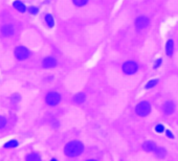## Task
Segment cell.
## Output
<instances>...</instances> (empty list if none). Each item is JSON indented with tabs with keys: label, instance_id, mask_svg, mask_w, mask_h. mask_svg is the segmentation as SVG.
Instances as JSON below:
<instances>
[{
	"label": "cell",
	"instance_id": "cell-23",
	"mask_svg": "<svg viewBox=\"0 0 178 161\" xmlns=\"http://www.w3.org/2000/svg\"><path fill=\"white\" fill-rule=\"evenodd\" d=\"M165 133H167V136H168V137H170V138H174V135L171 133V131H169V130H167V131H165Z\"/></svg>",
	"mask_w": 178,
	"mask_h": 161
},
{
	"label": "cell",
	"instance_id": "cell-1",
	"mask_svg": "<svg viewBox=\"0 0 178 161\" xmlns=\"http://www.w3.org/2000/svg\"><path fill=\"white\" fill-rule=\"evenodd\" d=\"M84 151V146L81 141H78V140H73L70 141L65 146L64 148V154L67 157H71V158H75L78 157L83 153Z\"/></svg>",
	"mask_w": 178,
	"mask_h": 161
},
{
	"label": "cell",
	"instance_id": "cell-2",
	"mask_svg": "<svg viewBox=\"0 0 178 161\" xmlns=\"http://www.w3.org/2000/svg\"><path fill=\"white\" fill-rule=\"evenodd\" d=\"M61 101V95L59 94L58 92H55V91H52V92H48L45 96V103L47 104L48 106H57Z\"/></svg>",
	"mask_w": 178,
	"mask_h": 161
},
{
	"label": "cell",
	"instance_id": "cell-22",
	"mask_svg": "<svg viewBox=\"0 0 178 161\" xmlns=\"http://www.w3.org/2000/svg\"><path fill=\"white\" fill-rule=\"evenodd\" d=\"M155 131H156L157 133H162V132L165 131V127H163L162 125H157L156 127H155Z\"/></svg>",
	"mask_w": 178,
	"mask_h": 161
},
{
	"label": "cell",
	"instance_id": "cell-21",
	"mask_svg": "<svg viewBox=\"0 0 178 161\" xmlns=\"http://www.w3.org/2000/svg\"><path fill=\"white\" fill-rule=\"evenodd\" d=\"M156 84H157V79H152V81H150V82L146 85V88L150 89V88H152V87H154Z\"/></svg>",
	"mask_w": 178,
	"mask_h": 161
},
{
	"label": "cell",
	"instance_id": "cell-8",
	"mask_svg": "<svg viewBox=\"0 0 178 161\" xmlns=\"http://www.w3.org/2000/svg\"><path fill=\"white\" fill-rule=\"evenodd\" d=\"M56 65L57 60L55 58H52V57H47L42 62V66L44 68H54V67H56Z\"/></svg>",
	"mask_w": 178,
	"mask_h": 161
},
{
	"label": "cell",
	"instance_id": "cell-4",
	"mask_svg": "<svg viewBox=\"0 0 178 161\" xmlns=\"http://www.w3.org/2000/svg\"><path fill=\"white\" fill-rule=\"evenodd\" d=\"M14 54H15V57L17 60L24 61L30 57V50H28L26 47H24V46H17V47L15 48Z\"/></svg>",
	"mask_w": 178,
	"mask_h": 161
},
{
	"label": "cell",
	"instance_id": "cell-25",
	"mask_svg": "<svg viewBox=\"0 0 178 161\" xmlns=\"http://www.w3.org/2000/svg\"><path fill=\"white\" fill-rule=\"evenodd\" d=\"M50 161H58V160H57L56 158H52V160H50Z\"/></svg>",
	"mask_w": 178,
	"mask_h": 161
},
{
	"label": "cell",
	"instance_id": "cell-6",
	"mask_svg": "<svg viewBox=\"0 0 178 161\" xmlns=\"http://www.w3.org/2000/svg\"><path fill=\"white\" fill-rule=\"evenodd\" d=\"M149 22H150L149 21V19L147 17H145V16L138 17L135 21L136 28H137V29H144V28H146L147 26L149 25Z\"/></svg>",
	"mask_w": 178,
	"mask_h": 161
},
{
	"label": "cell",
	"instance_id": "cell-24",
	"mask_svg": "<svg viewBox=\"0 0 178 161\" xmlns=\"http://www.w3.org/2000/svg\"><path fill=\"white\" fill-rule=\"evenodd\" d=\"M160 63H161V60H160V59H159V60H157V61H156V63H155V65H154L155 68H157V67L159 66V64H160Z\"/></svg>",
	"mask_w": 178,
	"mask_h": 161
},
{
	"label": "cell",
	"instance_id": "cell-18",
	"mask_svg": "<svg viewBox=\"0 0 178 161\" xmlns=\"http://www.w3.org/2000/svg\"><path fill=\"white\" fill-rule=\"evenodd\" d=\"M27 12L30 14H32V15H37L39 13V9L37 7H35V5H32V7H30L27 9Z\"/></svg>",
	"mask_w": 178,
	"mask_h": 161
},
{
	"label": "cell",
	"instance_id": "cell-14",
	"mask_svg": "<svg viewBox=\"0 0 178 161\" xmlns=\"http://www.w3.org/2000/svg\"><path fill=\"white\" fill-rule=\"evenodd\" d=\"M154 155L158 159H163L167 156V151L163 148H156V150L154 151Z\"/></svg>",
	"mask_w": 178,
	"mask_h": 161
},
{
	"label": "cell",
	"instance_id": "cell-26",
	"mask_svg": "<svg viewBox=\"0 0 178 161\" xmlns=\"http://www.w3.org/2000/svg\"><path fill=\"white\" fill-rule=\"evenodd\" d=\"M87 161H97V160H93V159H90V160H87Z\"/></svg>",
	"mask_w": 178,
	"mask_h": 161
},
{
	"label": "cell",
	"instance_id": "cell-7",
	"mask_svg": "<svg viewBox=\"0 0 178 161\" xmlns=\"http://www.w3.org/2000/svg\"><path fill=\"white\" fill-rule=\"evenodd\" d=\"M1 34L4 37H12L15 34V28L12 24H4L1 27Z\"/></svg>",
	"mask_w": 178,
	"mask_h": 161
},
{
	"label": "cell",
	"instance_id": "cell-15",
	"mask_svg": "<svg viewBox=\"0 0 178 161\" xmlns=\"http://www.w3.org/2000/svg\"><path fill=\"white\" fill-rule=\"evenodd\" d=\"M45 22H46V24H47L48 27H54L55 21H54V18H52V15H49V14H46V15H45Z\"/></svg>",
	"mask_w": 178,
	"mask_h": 161
},
{
	"label": "cell",
	"instance_id": "cell-13",
	"mask_svg": "<svg viewBox=\"0 0 178 161\" xmlns=\"http://www.w3.org/2000/svg\"><path fill=\"white\" fill-rule=\"evenodd\" d=\"M25 161H42V159L38 153H30L25 157Z\"/></svg>",
	"mask_w": 178,
	"mask_h": 161
},
{
	"label": "cell",
	"instance_id": "cell-20",
	"mask_svg": "<svg viewBox=\"0 0 178 161\" xmlns=\"http://www.w3.org/2000/svg\"><path fill=\"white\" fill-rule=\"evenodd\" d=\"M88 0H73V3H75L77 7H83L87 3Z\"/></svg>",
	"mask_w": 178,
	"mask_h": 161
},
{
	"label": "cell",
	"instance_id": "cell-12",
	"mask_svg": "<svg viewBox=\"0 0 178 161\" xmlns=\"http://www.w3.org/2000/svg\"><path fill=\"white\" fill-rule=\"evenodd\" d=\"M19 146V142L17 139H10L3 144V148L4 149H15Z\"/></svg>",
	"mask_w": 178,
	"mask_h": 161
},
{
	"label": "cell",
	"instance_id": "cell-10",
	"mask_svg": "<svg viewBox=\"0 0 178 161\" xmlns=\"http://www.w3.org/2000/svg\"><path fill=\"white\" fill-rule=\"evenodd\" d=\"M162 110L165 115H171L174 112V110H175V106H174V104L172 103V101H167V103L163 105Z\"/></svg>",
	"mask_w": 178,
	"mask_h": 161
},
{
	"label": "cell",
	"instance_id": "cell-16",
	"mask_svg": "<svg viewBox=\"0 0 178 161\" xmlns=\"http://www.w3.org/2000/svg\"><path fill=\"white\" fill-rule=\"evenodd\" d=\"M85 94L84 93H79V94H77L75 97H73V101H75V104H82L84 101H85Z\"/></svg>",
	"mask_w": 178,
	"mask_h": 161
},
{
	"label": "cell",
	"instance_id": "cell-17",
	"mask_svg": "<svg viewBox=\"0 0 178 161\" xmlns=\"http://www.w3.org/2000/svg\"><path fill=\"white\" fill-rule=\"evenodd\" d=\"M173 48H174V44L172 40H169L167 42V54L169 57H171L173 54Z\"/></svg>",
	"mask_w": 178,
	"mask_h": 161
},
{
	"label": "cell",
	"instance_id": "cell-5",
	"mask_svg": "<svg viewBox=\"0 0 178 161\" xmlns=\"http://www.w3.org/2000/svg\"><path fill=\"white\" fill-rule=\"evenodd\" d=\"M138 69V66L135 62L133 61H128V62L124 63L123 65V71H124L126 74H133L135 73Z\"/></svg>",
	"mask_w": 178,
	"mask_h": 161
},
{
	"label": "cell",
	"instance_id": "cell-19",
	"mask_svg": "<svg viewBox=\"0 0 178 161\" xmlns=\"http://www.w3.org/2000/svg\"><path fill=\"white\" fill-rule=\"evenodd\" d=\"M7 118L4 117V116H2V115H0V130H2L3 128L7 126Z\"/></svg>",
	"mask_w": 178,
	"mask_h": 161
},
{
	"label": "cell",
	"instance_id": "cell-3",
	"mask_svg": "<svg viewBox=\"0 0 178 161\" xmlns=\"http://www.w3.org/2000/svg\"><path fill=\"white\" fill-rule=\"evenodd\" d=\"M135 111L137 113V115L142 116V117H145L147 116L151 111V106L148 101H142L135 108Z\"/></svg>",
	"mask_w": 178,
	"mask_h": 161
},
{
	"label": "cell",
	"instance_id": "cell-9",
	"mask_svg": "<svg viewBox=\"0 0 178 161\" xmlns=\"http://www.w3.org/2000/svg\"><path fill=\"white\" fill-rule=\"evenodd\" d=\"M13 7H15L16 10H17L19 13H25L26 11H27V7H26V5L24 4L22 1H20V0H15L13 2Z\"/></svg>",
	"mask_w": 178,
	"mask_h": 161
},
{
	"label": "cell",
	"instance_id": "cell-11",
	"mask_svg": "<svg viewBox=\"0 0 178 161\" xmlns=\"http://www.w3.org/2000/svg\"><path fill=\"white\" fill-rule=\"evenodd\" d=\"M156 143L153 141H146L143 144V149H144L146 152H154L156 150Z\"/></svg>",
	"mask_w": 178,
	"mask_h": 161
}]
</instances>
